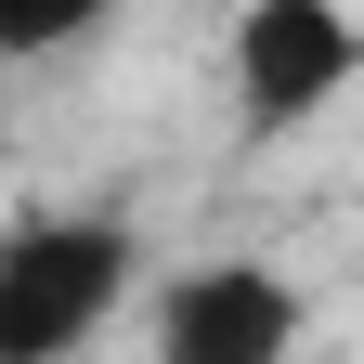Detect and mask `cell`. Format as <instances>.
Instances as JSON below:
<instances>
[{"label":"cell","mask_w":364,"mask_h":364,"mask_svg":"<svg viewBox=\"0 0 364 364\" xmlns=\"http://www.w3.org/2000/svg\"><path fill=\"white\" fill-rule=\"evenodd\" d=\"M117 0H0V65H39V53H65V39H91Z\"/></svg>","instance_id":"cell-4"},{"label":"cell","mask_w":364,"mask_h":364,"mask_svg":"<svg viewBox=\"0 0 364 364\" xmlns=\"http://www.w3.org/2000/svg\"><path fill=\"white\" fill-rule=\"evenodd\" d=\"M364 65V39L338 0H247L235 14V105L247 130H299V117H326L338 91Z\"/></svg>","instance_id":"cell-2"},{"label":"cell","mask_w":364,"mask_h":364,"mask_svg":"<svg viewBox=\"0 0 364 364\" xmlns=\"http://www.w3.org/2000/svg\"><path fill=\"white\" fill-rule=\"evenodd\" d=\"M299 351V287L273 260H196L156 287V364H287Z\"/></svg>","instance_id":"cell-3"},{"label":"cell","mask_w":364,"mask_h":364,"mask_svg":"<svg viewBox=\"0 0 364 364\" xmlns=\"http://www.w3.org/2000/svg\"><path fill=\"white\" fill-rule=\"evenodd\" d=\"M130 273H144V247H130V221L105 208H39L0 235V364H65L105 338V312L130 299Z\"/></svg>","instance_id":"cell-1"}]
</instances>
